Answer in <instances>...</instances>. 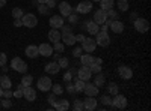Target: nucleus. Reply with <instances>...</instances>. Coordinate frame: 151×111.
Wrapping results in <instances>:
<instances>
[{"instance_id": "f257e3e1", "label": "nucleus", "mask_w": 151, "mask_h": 111, "mask_svg": "<svg viewBox=\"0 0 151 111\" xmlns=\"http://www.w3.org/2000/svg\"><path fill=\"white\" fill-rule=\"evenodd\" d=\"M95 42H97V47H103V48L109 47V44H110V38H109L107 32H104V30H98V33L95 35Z\"/></svg>"}, {"instance_id": "f03ea898", "label": "nucleus", "mask_w": 151, "mask_h": 111, "mask_svg": "<svg viewBox=\"0 0 151 111\" xmlns=\"http://www.w3.org/2000/svg\"><path fill=\"white\" fill-rule=\"evenodd\" d=\"M11 68L17 72H20V74H24L27 71V63L24 60H21L20 57H14L11 60Z\"/></svg>"}, {"instance_id": "7ed1b4c3", "label": "nucleus", "mask_w": 151, "mask_h": 111, "mask_svg": "<svg viewBox=\"0 0 151 111\" xmlns=\"http://www.w3.org/2000/svg\"><path fill=\"white\" fill-rule=\"evenodd\" d=\"M125 107H127V98H125L124 95H119V93H116V95H115V98L112 99V108L124 110Z\"/></svg>"}, {"instance_id": "20e7f679", "label": "nucleus", "mask_w": 151, "mask_h": 111, "mask_svg": "<svg viewBox=\"0 0 151 111\" xmlns=\"http://www.w3.org/2000/svg\"><path fill=\"white\" fill-rule=\"evenodd\" d=\"M52 80H50V77H40L38 78V83H36V87L40 89L41 92H48L50 89H52Z\"/></svg>"}, {"instance_id": "39448f33", "label": "nucleus", "mask_w": 151, "mask_h": 111, "mask_svg": "<svg viewBox=\"0 0 151 111\" xmlns=\"http://www.w3.org/2000/svg\"><path fill=\"white\" fill-rule=\"evenodd\" d=\"M134 29H136V32H139V33H147L148 32V29H150V23H148V20H145V18H136L134 20Z\"/></svg>"}, {"instance_id": "423d86ee", "label": "nucleus", "mask_w": 151, "mask_h": 111, "mask_svg": "<svg viewBox=\"0 0 151 111\" xmlns=\"http://www.w3.org/2000/svg\"><path fill=\"white\" fill-rule=\"evenodd\" d=\"M21 21H23V26L24 27H29V29L36 27V24H38V18L33 14H24L23 18H21Z\"/></svg>"}, {"instance_id": "0eeeda50", "label": "nucleus", "mask_w": 151, "mask_h": 111, "mask_svg": "<svg viewBox=\"0 0 151 111\" xmlns=\"http://www.w3.org/2000/svg\"><path fill=\"white\" fill-rule=\"evenodd\" d=\"M97 48V42L92 38H85V41L82 42V50L85 53H94Z\"/></svg>"}, {"instance_id": "6e6552de", "label": "nucleus", "mask_w": 151, "mask_h": 111, "mask_svg": "<svg viewBox=\"0 0 151 111\" xmlns=\"http://www.w3.org/2000/svg\"><path fill=\"white\" fill-rule=\"evenodd\" d=\"M76 11H77L79 14H89V12L92 11V2L91 0H83V2H80L77 5Z\"/></svg>"}, {"instance_id": "1a4fd4ad", "label": "nucleus", "mask_w": 151, "mask_h": 111, "mask_svg": "<svg viewBox=\"0 0 151 111\" xmlns=\"http://www.w3.org/2000/svg\"><path fill=\"white\" fill-rule=\"evenodd\" d=\"M77 77L79 80H83V81H89L91 77H92V71L89 66H82L79 71H77Z\"/></svg>"}, {"instance_id": "9d476101", "label": "nucleus", "mask_w": 151, "mask_h": 111, "mask_svg": "<svg viewBox=\"0 0 151 111\" xmlns=\"http://www.w3.org/2000/svg\"><path fill=\"white\" fill-rule=\"evenodd\" d=\"M23 96H24V99H26V101L33 102L36 99V90L32 87V86H27V87L23 89Z\"/></svg>"}, {"instance_id": "9b49d317", "label": "nucleus", "mask_w": 151, "mask_h": 111, "mask_svg": "<svg viewBox=\"0 0 151 111\" xmlns=\"http://www.w3.org/2000/svg\"><path fill=\"white\" fill-rule=\"evenodd\" d=\"M83 93H85L86 96H97V95L100 93V89L97 87L95 84H91V83H88V81H86L85 89H83Z\"/></svg>"}, {"instance_id": "f8f14e48", "label": "nucleus", "mask_w": 151, "mask_h": 111, "mask_svg": "<svg viewBox=\"0 0 151 111\" xmlns=\"http://www.w3.org/2000/svg\"><path fill=\"white\" fill-rule=\"evenodd\" d=\"M38 51H40V56H44V57H50L53 54V47L50 44H41L38 45Z\"/></svg>"}, {"instance_id": "ddd939ff", "label": "nucleus", "mask_w": 151, "mask_h": 111, "mask_svg": "<svg viewBox=\"0 0 151 111\" xmlns=\"http://www.w3.org/2000/svg\"><path fill=\"white\" fill-rule=\"evenodd\" d=\"M118 72H119V77L124 78V80H132V77H133V71H132V68L125 66V65H121V66L118 68Z\"/></svg>"}, {"instance_id": "4468645a", "label": "nucleus", "mask_w": 151, "mask_h": 111, "mask_svg": "<svg viewBox=\"0 0 151 111\" xmlns=\"http://www.w3.org/2000/svg\"><path fill=\"white\" fill-rule=\"evenodd\" d=\"M50 27L52 29H60L62 26H64V17L62 15H53L50 17Z\"/></svg>"}, {"instance_id": "2eb2a0df", "label": "nucleus", "mask_w": 151, "mask_h": 111, "mask_svg": "<svg viewBox=\"0 0 151 111\" xmlns=\"http://www.w3.org/2000/svg\"><path fill=\"white\" fill-rule=\"evenodd\" d=\"M83 108L88 111H92L97 108V99L95 96H86V99H83Z\"/></svg>"}, {"instance_id": "dca6fc26", "label": "nucleus", "mask_w": 151, "mask_h": 111, "mask_svg": "<svg viewBox=\"0 0 151 111\" xmlns=\"http://www.w3.org/2000/svg\"><path fill=\"white\" fill-rule=\"evenodd\" d=\"M106 18H107L106 11H104V9H97V11L94 12V20H92V21H95L98 26H100V24H103V23L106 21Z\"/></svg>"}, {"instance_id": "f3484780", "label": "nucleus", "mask_w": 151, "mask_h": 111, "mask_svg": "<svg viewBox=\"0 0 151 111\" xmlns=\"http://www.w3.org/2000/svg\"><path fill=\"white\" fill-rule=\"evenodd\" d=\"M85 29H86V32L89 33V35H97V33H98V30H100L98 24H97L95 21H92V20L85 23Z\"/></svg>"}, {"instance_id": "a211bd4d", "label": "nucleus", "mask_w": 151, "mask_h": 111, "mask_svg": "<svg viewBox=\"0 0 151 111\" xmlns=\"http://www.w3.org/2000/svg\"><path fill=\"white\" fill-rule=\"evenodd\" d=\"M109 27H110L112 32H115V33L118 35V33H122V32H124V23L119 21V20H113V21L110 23Z\"/></svg>"}, {"instance_id": "6ab92c4d", "label": "nucleus", "mask_w": 151, "mask_h": 111, "mask_svg": "<svg viewBox=\"0 0 151 111\" xmlns=\"http://www.w3.org/2000/svg\"><path fill=\"white\" fill-rule=\"evenodd\" d=\"M60 71V66L58 62H52V63H47L45 65V72L50 74V75H56V74Z\"/></svg>"}, {"instance_id": "aec40b11", "label": "nucleus", "mask_w": 151, "mask_h": 111, "mask_svg": "<svg viewBox=\"0 0 151 111\" xmlns=\"http://www.w3.org/2000/svg\"><path fill=\"white\" fill-rule=\"evenodd\" d=\"M59 12H60L62 17H68L73 12V8L70 6L68 2H62V3H59Z\"/></svg>"}, {"instance_id": "412c9836", "label": "nucleus", "mask_w": 151, "mask_h": 111, "mask_svg": "<svg viewBox=\"0 0 151 111\" xmlns=\"http://www.w3.org/2000/svg\"><path fill=\"white\" fill-rule=\"evenodd\" d=\"M53 108L58 110V111H67V110H70V101H67V99L56 101L55 105H53Z\"/></svg>"}, {"instance_id": "4be33fe9", "label": "nucleus", "mask_w": 151, "mask_h": 111, "mask_svg": "<svg viewBox=\"0 0 151 111\" xmlns=\"http://www.w3.org/2000/svg\"><path fill=\"white\" fill-rule=\"evenodd\" d=\"M24 53H26V56H27L29 59H36L38 56H40V51H38V45H29Z\"/></svg>"}, {"instance_id": "5701e85b", "label": "nucleus", "mask_w": 151, "mask_h": 111, "mask_svg": "<svg viewBox=\"0 0 151 111\" xmlns=\"http://www.w3.org/2000/svg\"><path fill=\"white\" fill-rule=\"evenodd\" d=\"M60 38H62V33L59 32V29H52V30L48 32V41H52L53 44L55 42H59Z\"/></svg>"}, {"instance_id": "b1692460", "label": "nucleus", "mask_w": 151, "mask_h": 111, "mask_svg": "<svg viewBox=\"0 0 151 111\" xmlns=\"http://www.w3.org/2000/svg\"><path fill=\"white\" fill-rule=\"evenodd\" d=\"M60 41H64L65 45H74V44H76V35H73V33H65V35H62Z\"/></svg>"}, {"instance_id": "393cba45", "label": "nucleus", "mask_w": 151, "mask_h": 111, "mask_svg": "<svg viewBox=\"0 0 151 111\" xmlns=\"http://www.w3.org/2000/svg\"><path fill=\"white\" fill-rule=\"evenodd\" d=\"M104 83H106V75H104V74H101V72H98L97 77L94 78V84L100 89V87H103V86H104Z\"/></svg>"}, {"instance_id": "a878e982", "label": "nucleus", "mask_w": 151, "mask_h": 111, "mask_svg": "<svg viewBox=\"0 0 151 111\" xmlns=\"http://www.w3.org/2000/svg\"><path fill=\"white\" fill-rule=\"evenodd\" d=\"M0 87L2 89H11L12 87V81L8 75H3V77H0Z\"/></svg>"}, {"instance_id": "bb28decb", "label": "nucleus", "mask_w": 151, "mask_h": 111, "mask_svg": "<svg viewBox=\"0 0 151 111\" xmlns=\"http://www.w3.org/2000/svg\"><path fill=\"white\" fill-rule=\"evenodd\" d=\"M92 60H94V57H92L89 53H86V54L80 56V62H82V65H83V66H91Z\"/></svg>"}, {"instance_id": "cd10ccee", "label": "nucleus", "mask_w": 151, "mask_h": 111, "mask_svg": "<svg viewBox=\"0 0 151 111\" xmlns=\"http://www.w3.org/2000/svg\"><path fill=\"white\" fill-rule=\"evenodd\" d=\"M113 5H115V0H100V9H112Z\"/></svg>"}, {"instance_id": "c85d7f7f", "label": "nucleus", "mask_w": 151, "mask_h": 111, "mask_svg": "<svg viewBox=\"0 0 151 111\" xmlns=\"http://www.w3.org/2000/svg\"><path fill=\"white\" fill-rule=\"evenodd\" d=\"M85 84H86V81H83V80H76L74 81V87H76V92H83V89H85Z\"/></svg>"}, {"instance_id": "c756f323", "label": "nucleus", "mask_w": 151, "mask_h": 111, "mask_svg": "<svg viewBox=\"0 0 151 111\" xmlns=\"http://www.w3.org/2000/svg\"><path fill=\"white\" fill-rule=\"evenodd\" d=\"M64 50H65V44L64 42H55V45H53V51H56V53H64Z\"/></svg>"}, {"instance_id": "7c9ffc66", "label": "nucleus", "mask_w": 151, "mask_h": 111, "mask_svg": "<svg viewBox=\"0 0 151 111\" xmlns=\"http://www.w3.org/2000/svg\"><path fill=\"white\" fill-rule=\"evenodd\" d=\"M38 11H40V14H42V15H48L50 14V8L45 3H40V5H38Z\"/></svg>"}, {"instance_id": "2f4dec72", "label": "nucleus", "mask_w": 151, "mask_h": 111, "mask_svg": "<svg viewBox=\"0 0 151 111\" xmlns=\"http://www.w3.org/2000/svg\"><path fill=\"white\" fill-rule=\"evenodd\" d=\"M118 9L121 12L129 11V2H127V0H118Z\"/></svg>"}, {"instance_id": "473e14b6", "label": "nucleus", "mask_w": 151, "mask_h": 111, "mask_svg": "<svg viewBox=\"0 0 151 111\" xmlns=\"http://www.w3.org/2000/svg\"><path fill=\"white\" fill-rule=\"evenodd\" d=\"M32 81H33V77H32V75H24V77L21 78V84L24 86V87L32 86Z\"/></svg>"}, {"instance_id": "72a5a7b5", "label": "nucleus", "mask_w": 151, "mask_h": 111, "mask_svg": "<svg viewBox=\"0 0 151 111\" xmlns=\"http://www.w3.org/2000/svg\"><path fill=\"white\" fill-rule=\"evenodd\" d=\"M73 110H76V111H82V110H85V108H83V101H82V99H74Z\"/></svg>"}, {"instance_id": "f704fd0d", "label": "nucleus", "mask_w": 151, "mask_h": 111, "mask_svg": "<svg viewBox=\"0 0 151 111\" xmlns=\"http://www.w3.org/2000/svg\"><path fill=\"white\" fill-rule=\"evenodd\" d=\"M107 92H109L110 95L115 96V95L118 93V86H116L115 83H109V86H107Z\"/></svg>"}, {"instance_id": "c9c22d12", "label": "nucleus", "mask_w": 151, "mask_h": 111, "mask_svg": "<svg viewBox=\"0 0 151 111\" xmlns=\"http://www.w3.org/2000/svg\"><path fill=\"white\" fill-rule=\"evenodd\" d=\"M58 63H59L60 69H67V68L70 66V62H68V59H67V57H60Z\"/></svg>"}, {"instance_id": "e433bc0d", "label": "nucleus", "mask_w": 151, "mask_h": 111, "mask_svg": "<svg viewBox=\"0 0 151 111\" xmlns=\"http://www.w3.org/2000/svg\"><path fill=\"white\" fill-rule=\"evenodd\" d=\"M106 14H107V18H110L112 21H113V20H118V14H116V11L113 9V8H112V9H107Z\"/></svg>"}, {"instance_id": "4c0bfd02", "label": "nucleus", "mask_w": 151, "mask_h": 111, "mask_svg": "<svg viewBox=\"0 0 151 111\" xmlns=\"http://www.w3.org/2000/svg\"><path fill=\"white\" fill-rule=\"evenodd\" d=\"M23 15H24V12H23L21 8H14L12 9V17L14 18H21Z\"/></svg>"}, {"instance_id": "58836bf2", "label": "nucleus", "mask_w": 151, "mask_h": 111, "mask_svg": "<svg viewBox=\"0 0 151 111\" xmlns=\"http://www.w3.org/2000/svg\"><path fill=\"white\" fill-rule=\"evenodd\" d=\"M52 90H53L55 95H62L64 93V89H62L60 84H52Z\"/></svg>"}, {"instance_id": "ea45409f", "label": "nucleus", "mask_w": 151, "mask_h": 111, "mask_svg": "<svg viewBox=\"0 0 151 111\" xmlns=\"http://www.w3.org/2000/svg\"><path fill=\"white\" fill-rule=\"evenodd\" d=\"M100 101H101L106 107H112V99H110V96H106V95H103L101 98H100Z\"/></svg>"}, {"instance_id": "a19ab883", "label": "nucleus", "mask_w": 151, "mask_h": 111, "mask_svg": "<svg viewBox=\"0 0 151 111\" xmlns=\"http://www.w3.org/2000/svg\"><path fill=\"white\" fill-rule=\"evenodd\" d=\"M60 30H62V35H65V33H73L71 24H64V26L60 27Z\"/></svg>"}, {"instance_id": "79ce46f5", "label": "nucleus", "mask_w": 151, "mask_h": 111, "mask_svg": "<svg viewBox=\"0 0 151 111\" xmlns=\"http://www.w3.org/2000/svg\"><path fill=\"white\" fill-rule=\"evenodd\" d=\"M0 104H2L3 108H11V107H12V101L9 99V98H5L3 101H0Z\"/></svg>"}, {"instance_id": "37998d69", "label": "nucleus", "mask_w": 151, "mask_h": 111, "mask_svg": "<svg viewBox=\"0 0 151 111\" xmlns=\"http://www.w3.org/2000/svg\"><path fill=\"white\" fill-rule=\"evenodd\" d=\"M68 20H70V24H77L79 23V17L76 15V14H73V12L68 15Z\"/></svg>"}, {"instance_id": "c03bdc74", "label": "nucleus", "mask_w": 151, "mask_h": 111, "mask_svg": "<svg viewBox=\"0 0 151 111\" xmlns=\"http://www.w3.org/2000/svg\"><path fill=\"white\" fill-rule=\"evenodd\" d=\"M91 71L94 74H98V72H101V65H97V63H91Z\"/></svg>"}, {"instance_id": "a18cd8bd", "label": "nucleus", "mask_w": 151, "mask_h": 111, "mask_svg": "<svg viewBox=\"0 0 151 111\" xmlns=\"http://www.w3.org/2000/svg\"><path fill=\"white\" fill-rule=\"evenodd\" d=\"M23 89H24V86L20 84L18 87H17V90L14 92V96H15V98H21V96H23Z\"/></svg>"}, {"instance_id": "49530a36", "label": "nucleus", "mask_w": 151, "mask_h": 111, "mask_svg": "<svg viewBox=\"0 0 151 111\" xmlns=\"http://www.w3.org/2000/svg\"><path fill=\"white\" fill-rule=\"evenodd\" d=\"M82 51H83L82 47H76L74 50H73V56H74V57H80V56H82Z\"/></svg>"}, {"instance_id": "de8ad7c7", "label": "nucleus", "mask_w": 151, "mask_h": 111, "mask_svg": "<svg viewBox=\"0 0 151 111\" xmlns=\"http://www.w3.org/2000/svg\"><path fill=\"white\" fill-rule=\"evenodd\" d=\"M12 96H14V93L11 92V89H3V95H2V98H9V99H11Z\"/></svg>"}, {"instance_id": "09e8293b", "label": "nucleus", "mask_w": 151, "mask_h": 111, "mask_svg": "<svg viewBox=\"0 0 151 111\" xmlns=\"http://www.w3.org/2000/svg\"><path fill=\"white\" fill-rule=\"evenodd\" d=\"M6 62H8V57H6V54H5V53H0V66L6 65Z\"/></svg>"}, {"instance_id": "8fccbe9b", "label": "nucleus", "mask_w": 151, "mask_h": 111, "mask_svg": "<svg viewBox=\"0 0 151 111\" xmlns=\"http://www.w3.org/2000/svg\"><path fill=\"white\" fill-rule=\"evenodd\" d=\"M67 92H68L70 95L76 93V87H74V84H71L70 81H68V86H67Z\"/></svg>"}, {"instance_id": "3c124183", "label": "nucleus", "mask_w": 151, "mask_h": 111, "mask_svg": "<svg viewBox=\"0 0 151 111\" xmlns=\"http://www.w3.org/2000/svg\"><path fill=\"white\" fill-rule=\"evenodd\" d=\"M50 9H55L56 6H58V3H56V0H47V3H45Z\"/></svg>"}, {"instance_id": "603ef678", "label": "nucleus", "mask_w": 151, "mask_h": 111, "mask_svg": "<svg viewBox=\"0 0 151 111\" xmlns=\"http://www.w3.org/2000/svg\"><path fill=\"white\" fill-rule=\"evenodd\" d=\"M71 78H73V72H71V71H68V72L65 74V75H64V80L68 83V81H71Z\"/></svg>"}, {"instance_id": "864d4df0", "label": "nucleus", "mask_w": 151, "mask_h": 111, "mask_svg": "<svg viewBox=\"0 0 151 111\" xmlns=\"http://www.w3.org/2000/svg\"><path fill=\"white\" fill-rule=\"evenodd\" d=\"M83 41H85V35H82V33L80 35H76V42H80L82 44Z\"/></svg>"}, {"instance_id": "5fc2aeb1", "label": "nucleus", "mask_w": 151, "mask_h": 111, "mask_svg": "<svg viewBox=\"0 0 151 111\" xmlns=\"http://www.w3.org/2000/svg\"><path fill=\"white\" fill-rule=\"evenodd\" d=\"M47 101H48L50 104H52V105H55V102H56V95H55V93H53V95H50Z\"/></svg>"}, {"instance_id": "6e6d98bb", "label": "nucleus", "mask_w": 151, "mask_h": 111, "mask_svg": "<svg viewBox=\"0 0 151 111\" xmlns=\"http://www.w3.org/2000/svg\"><path fill=\"white\" fill-rule=\"evenodd\" d=\"M14 26H15V27H21V26H23V21H21V18H15V21H14Z\"/></svg>"}, {"instance_id": "4d7b16f0", "label": "nucleus", "mask_w": 151, "mask_h": 111, "mask_svg": "<svg viewBox=\"0 0 151 111\" xmlns=\"http://www.w3.org/2000/svg\"><path fill=\"white\" fill-rule=\"evenodd\" d=\"M92 63H97V65H103V60L100 59V57H94V60H92Z\"/></svg>"}, {"instance_id": "13d9d810", "label": "nucleus", "mask_w": 151, "mask_h": 111, "mask_svg": "<svg viewBox=\"0 0 151 111\" xmlns=\"http://www.w3.org/2000/svg\"><path fill=\"white\" fill-rule=\"evenodd\" d=\"M6 5V0H0V8H3Z\"/></svg>"}, {"instance_id": "bf43d9fd", "label": "nucleus", "mask_w": 151, "mask_h": 111, "mask_svg": "<svg viewBox=\"0 0 151 111\" xmlns=\"http://www.w3.org/2000/svg\"><path fill=\"white\" fill-rule=\"evenodd\" d=\"M132 18H133V20H136V18H137V14H136V12H133V14H132Z\"/></svg>"}, {"instance_id": "052dcab7", "label": "nucleus", "mask_w": 151, "mask_h": 111, "mask_svg": "<svg viewBox=\"0 0 151 111\" xmlns=\"http://www.w3.org/2000/svg\"><path fill=\"white\" fill-rule=\"evenodd\" d=\"M38 3H47V0H36Z\"/></svg>"}, {"instance_id": "680f3d73", "label": "nucleus", "mask_w": 151, "mask_h": 111, "mask_svg": "<svg viewBox=\"0 0 151 111\" xmlns=\"http://www.w3.org/2000/svg\"><path fill=\"white\" fill-rule=\"evenodd\" d=\"M2 95H3V89L0 87V98H2Z\"/></svg>"}, {"instance_id": "e2e57ef3", "label": "nucleus", "mask_w": 151, "mask_h": 111, "mask_svg": "<svg viewBox=\"0 0 151 111\" xmlns=\"http://www.w3.org/2000/svg\"><path fill=\"white\" fill-rule=\"evenodd\" d=\"M91 2H100V0H91Z\"/></svg>"}, {"instance_id": "0e129e2a", "label": "nucleus", "mask_w": 151, "mask_h": 111, "mask_svg": "<svg viewBox=\"0 0 151 111\" xmlns=\"http://www.w3.org/2000/svg\"><path fill=\"white\" fill-rule=\"evenodd\" d=\"M0 108H2V104H0Z\"/></svg>"}, {"instance_id": "69168bd1", "label": "nucleus", "mask_w": 151, "mask_h": 111, "mask_svg": "<svg viewBox=\"0 0 151 111\" xmlns=\"http://www.w3.org/2000/svg\"><path fill=\"white\" fill-rule=\"evenodd\" d=\"M0 77H2V75H0Z\"/></svg>"}]
</instances>
